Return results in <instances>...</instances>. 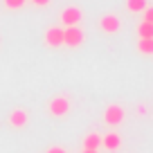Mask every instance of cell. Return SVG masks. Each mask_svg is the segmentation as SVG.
<instances>
[{
  "label": "cell",
  "mask_w": 153,
  "mask_h": 153,
  "mask_svg": "<svg viewBox=\"0 0 153 153\" xmlns=\"http://www.w3.org/2000/svg\"><path fill=\"white\" fill-rule=\"evenodd\" d=\"M120 27H122V20L117 18L115 14H106V16H101V18H99V29H101V32H106V34L120 32Z\"/></svg>",
  "instance_id": "obj_5"
},
{
  "label": "cell",
  "mask_w": 153,
  "mask_h": 153,
  "mask_svg": "<svg viewBox=\"0 0 153 153\" xmlns=\"http://www.w3.org/2000/svg\"><path fill=\"white\" fill-rule=\"evenodd\" d=\"M32 2H34L36 7H45V5H50L52 0H32Z\"/></svg>",
  "instance_id": "obj_16"
},
{
  "label": "cell",
  "mask_w": 153,
  "mask_h": 153,
  "mask_svg": "<svg viewBox=\"0 0 153 153\" xmlns=\"http://www.w3.org/2000/svg\"><path fill=\"white\" fill-rule=\"evenodd\" d=\"M48 110L54 117H63V115L70 113V99H68V97H54V99L50 101Z\"/></svg>",
  "instance_id": "obj_3"
},
{
  "label": "cell",
  "mask_w": 153,
  "mask_h": 153,
  "mask_svg": "<svg viewBox=\"0 0 153 153\" xmlns=\"http://www.w3.org/2000/svg\"><path fill=\"white\" fill-rule=\"evenodd\" d=\"M81 9L79 7H65V9L61 11V23L63 27H72V25H79L81 23Z\"/></svg>",
  "instance_id": "obj_4"
},
{
  "label": "cell",
  "mask_w": 153,
  "mask_h": 153,
  "mask_svg": "<svg viewBox=\"0 0 153 153\" xmlns=\"http://www.w3.org/2000/svg\"><path fill=\"white\" fill-rule=\"evenodd\" d=\"M25 5V0H5V7L7 9H20Z\"/></svg>",
  "instance_id": "obj_13"
},
{
  "label": "cell",
  "mask_w": 153,
  "mask_h": 153,
  "mask_svg": "<svg viewBox=\"0 0 153 153\" xmlns=\"http://www.w3.org/2000/svg\"><path fill=\"white\" fill-rule=\"evenodd\" d=\"M81 153H99V151H95V149H81Z\"/></svg>",
  "instance_id": "obj_17"
},
{
  "label": "cell",
  "mask_w": 153,
  "mask_h": 153,
  "mask_svg": "<svg viewBox=\"0 0 153 153\" xmlns=\"http://www.w3.org/2000/svg\"><path fill=\"white\" fill-rule=\"evenodd\" d=\"M83 43V29L79 25H72V27H63V45L68 48H79Z\"/></svg>",
  "instance_id": "obj_1"
},
{
  "label": "cell",
  "mask_w": 153,
  "mask_h": 153,
  "mask_svg": "<svg viewBox=\"0 0 153 153\" xmlns=\"http://www.w3.org/2000/svg\"><path fill=\"white\" fill-rule=\"evenodd\" d=\"M126 9L137 14V11H144L146 9V0H126Z\"/></svg>",
  "instance_id": "obj_11"
},
{
  "label": "cell",
  "mask_w": 153,
  "mask_h": 153,
  "mask_svg": "<svg viewBox=\"0 0 153 153\" xmlns=\"http://www.w3.org/2000/svg\"><path fill=\"white\" fill-rule=\"evenodd\" d=\"M101 146V135H97V133H90L86 140H83V149H99Z\"/></svg>",
  "instance_id": "obj_9"
},
{
  "label": "cell",
  "mask_w": 153,
  "mask_h": 153,
  "mask_svg": "<svg viewBox=\"0 0 153 153\" xmlns=\"http://www.w3.org/2000/svg\"><path fill=\"white\" fill-rule=\"evenodd\" d=\"M101 144H104L106 151H117V149L122 146V137L117 133H108V135L101 137Z\"/></svg>",
  "instance_id": "obj_7"
},
{
  "label": "cell",
  "mask_w": 153,
  "mask_h": 153,
  "mask_svg": "<svg viewBox=\"0 0 153 153\" xmlns=\"http://www.w3.org/2000/svg\"><path fill=\"white\" fill-rule=\"evenodd\" d=\"M45 153H68L65 149H61V146H52V149H48Z\"/></svg>",
  "instance_id": "obj_15"
},
{
  "label": "cell",
  "mask_w": 153,
  "mask_h": 153,
  "mask_svg": "<svg viewBox=\"0 0 153 153\" xmlns=\"http://www.w3.org/2000/svg\"><path fill=\"white\" fill-rule=\"evenodd\" d=\"M9 124L16 126V128H23V126H27V113H25L23 108H16L14 113L9 115Z\"/></svg>",
  "instance_id": "obj_8"
},
{
  "label": "cell",
  "mask_w": 153,
  "mask_h": 153,
  "mask_svg": "<svg viewBox=\"0 0 153 153\" xmlns=\"http://www.w3.org/2000/svg\"><path fill=\"white\" fill-rule=\"evenodd\" d=\"M104 120H106L108 126H120L122 122H124V108L117 106V104H110L108 108H106V113H104Z\"/></svg>",
  "instance_id": "obj_2"
},
{
  "label": "cell",
  "mask_w": 153,
  "mask_h": 153,
  "mask_svg": "<svg viewBox=\"0 0 153 153\" xmlns=\"http://www.w3.org/2000/svg\"><path fill=\"white\" fill-rule=\"evenodd\" d=\"M144 14V20H146V23H151L153 25V7H146V9L142 11Z\"/></svg>",
  "instance_id": "obj_14"
},
{
  "label": "cell",
  "mask_w": 153,
  "mask_h": 153,
  "mask_svg": "<svg viewBox=\"0 0 153 153\" xmlns=\"http://www.w3.org/2000/svg\"><path fill=\"white\" fill-rule=\"evenodd\" d=\"M137 50L142 54H153V38H140L137 41Z\"/></svg>",
  "instance_id": "obj_12"
},
{
  "label": "cell",
  "mask_w": 153,
  "mask_h": 153,
  "mask_svg": "<svg viewBox=\"0 0 153 153\" xmlns=\"http://www.w3.org/2000/svg\"><path fill=\"white\" fill-rule=\"evenodd\" d=\"M45 45H50V48H61L63 45V27L45 29Z\"/></svg>",
  "instance_id": "obj_6"
},
{
  "label": "cell",
  "mask_w": 153,
  "mask_h": 153,
  "mask_svg": "<svg viewBox=\"0 0 153 153\" xmlns=\"http://www.w3.org/2000/svg\"><path fill=\"white\" fill-rule=\"evenodd\" d=\"M137 36H140V38H153V25L146 23V20H144V23H140V25H137Z\"/></svg>",
  "instance_id": "obj_10"
}]
</instances>
